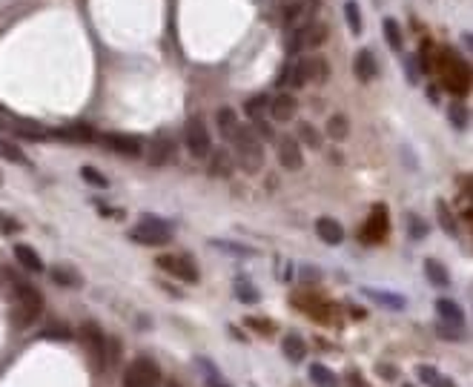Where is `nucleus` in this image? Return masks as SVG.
<instances>
[{"label":"nucleus","mask_w":473,"mask_h":387,"mask_svg":"<svg viewBox=\"0 0 473 387\" xmlns=\"http://www.w3.org/2000/svg\"><path fill=\"white\" fill-rule=\"evenodd\" d=\"M235 143V161H239L241 169H247V173H258V169L264 166V147H262V138H258L252 132V127H241L235 129V135L230 138Z\"/></svg>","instance_id":"obj_1"},{"label":"nucleus","mask_w":473,"mask_h":387,"mask_svg":"<svg viewBox=\"0 0 473 387\" xmlns=\"http://www.w3.org/2000/svg\"><path fill=\"white\" fill-rule=\"evenodd\" d=\"M129 238L144 247H161V244H170L173 227L163 219H158V215H144V219L138 221V227H132Z\"/></svg>","instance_id":"obj_2"},{"label":"nucleus","mask_w":473,"mask_h":387,"mask_svg":"<svg viewBox=\"0 0 473 387\" xmlns=\"http://www.w3.org/2000/svg\"><path fill=\"white\" fill-rule=\"evenodd\" d=\"M43 313V296L26 281L15 284V324H26L35 322Z\"/></svg>","instance_id":"obj_3"},{"label":"nucleus","mask_w":473,"mask_h":387,"mask_svg":"<svg viewBox=\"0 0 473 387\" xmlns=\"http://www.w3.org/2000/svg\"><path fill=\"white\" fill-rule=\"evenodd\" d=\"M184 143L193 158H207L212 152V138H209V129H207V120L201 115H193L186 120V129H184Z\"/></svg>","instance_id":"obj_4"},{"label":"nucleus","mask_w":473,"mask_h":387,"mask_svg":"<svg viewBox=\"0 0 473 387\" xmlns=\"http://www.w3.org/2000/svg\"><path fill=\"white\" fill-rule=\"evenodd\" d=\"M158 384H161V368L147 356H138L124 370V387H158Z\"/></svg>","instance_id":"obj_5"},{"label":"nucleus","mask_w":473,"mask_h":387,"mask_svg":"<svg viewBox=\"0 0 473 387\" xmlns=\"http://www.w3.org/2000/svg\"><path fill=\"white\" fill-rule=\"evenodd\" d=\"M81 338L86 342L89 353L95 356V361H98L101 368H106V365H109V342H106L104 330L95 324V322H86V324L81 327Z\"/></svg>","instance_id":"obj_6"},{"label":"nucleus","mask_w":473,"mask_h":387,"mask_svg":"<svg viewBox=\"0 0 473 387\" xmlns=\"http://www.w3.org/2000/svg\"><path fill=\"white\" fill-rule=\"evenodd\" d=\"M158 267L167 270V273H173V276H178L181 281H189V284L198 281L195 261L186 258V255H161V258H158Z\"/></svg>","instance_id":"obj_7"},{"label":"nucleus","mask_w":473,"mask_h":387,"mask_svg":"<svg viewBox=\"0 0 473 387\" xmlns=\"http://www.w3.org/2000/svg\"><path fill=\"white\" fill-rule=\"evenodd\" d=\"M95 141L106 143V147H109V150H115L118 155L138 158L141 152H144V143H141L138 138H132V135H121V132H106V135H98Z\"/></svg>","instance_id":"obj_8"},{"label":"nucleus","mask_w":473,"mask_h":387,"mask_svg":"<svg viewBox=\"0 0 473 387\" xmlns=\"http://www.w3.org/2000/svg\"><path fill=\"white\" fill-rule=\"evenodd\" d=\"M173 158H175V141L173 138L158 135V138H152L147 143V161L152 166H163V164H170Z\"/></svg>","instance_id":"obj_9"},{"label":"nucleus","mask_w":473,"mask_h":387,"mask_svg":"<svg viewBox=\"0 0 473 387\" xmlns=\"http://www.w3.org/2000/svg\"><path fill=\"white\" fill-rule=\"evenodd\" d=\"M278 164L284 169H290V173H298L304 166V155H301V147L296 138H281L278 141Z\"/></svg>","instance_id":"obj_10"},{"label":"nucleus","mask_w":473,"mask_h":387,"mask_svg":"<svg viewBox=\"0 0 473 387\" xmlns=\"http://www.w3.org/2000/svg\"><path fill=\"white\" fill-rule=\"evenodd\" d=\"M316 232H319V238L324 241V244H330V247H336V244H342V241H344V227L336 219H327V215L316 221Z\"/></svg>","instance_id":"obj_11"},{"label":"nucleus","mask_w":473,"mask_h":387,"mask_svg":"<svg viewBox=\"0 0 473 387\" xmlns=\"http://www.w3.org/2000/svg\"><path fill=\"white\" fill-rule=\"evenodd\" d=\"M209 175L212 178H230L232 175V166H235V158L227 152V150H216L209 152Z\"/></svg>","instance_id":"obj_12"},{"label":"nucleus","mask_w":473,"mask_h":387,"mask_svg":"<svg viewBox=\"0 0 473 387\" xmlns=\"http://www.w3.org/2000/svg\"><path fill=\"white\" fill-rule=\"evenodd\" d=\"M353 72H356V78H359L362 84H370V81L376 78V72H378L376 55H373L370 49H362V52L356 55V61H353Z\"/></svg>","instance_id":"obj_13"},{"label":"nucleus","mask_w":473,"mask_h":387,"mask_svg":"<svg viewBox=\"0 0 473 387\" xmlns=\"http://www.w3.org/2000/svg\"><path fill=\"white\" fill-rule=\"evenodd\" d=\"M270 115L275 120H293L296 118V109H298V101L293 98V95H278V98L270 101Z\"/></svg>","instance_id":"obj_14"},{"label":"nucleus","mask_w":473,"mask_h":387,"mask_svg":"<svg viewBox=\"0 0 473 387\" xmlns=\"http://www.w3.org/2000/svg\"><path fill=\"white\" fill-rule=\"evenodd\" d=\"M319 6V0H301V3H296V6H290L287 9V17H284V23H287L290 29H296L298 23L304 20V23H310V17H313V9Z\"/></svg>","instance_id":"obj_15"},{"label":"nucleus","mask_w":473,"mask_h":387,"mask_svg":"<svg viewBox=\"0 0 473 387\" xmlns=\"http://www.w3.org/2000/svg\"><path fill=\"white\" fill-rule=\"evenodd\" d=\"M12 129L20 138H32V141H46L49 132H46L38 120H26V118H12Z\"/></svg>","instance_id":"obj_16"},{"label":"nucleus","mask_w":473,"mask_h":387,"mask_svg":"<svg viewBox=\"0 0 473 387\" xmlns=\"http://www.w3.org/2000/svg\"><path fill=\"white\" fill-rule=\"evenodd\" d=\"M15 258L23 270L29 273H43V258L29 247V244H15Z\"/></svg>","instance_id":"obj_17"},{"label":"nucleus","mask_w":473,"mask_h":387,"mask_svg":"<svg viewBox=\"0 0 473 387\" xmlns=\"http://www.w3.org/2000/svg\"><path fill=\"white\" fill-rule=\"evenodd\" d=\"M284 81H290V86H293V89H304V86H307V81H310V61L301 58V61L290 63V69L284 72Z\"/></svg>","instance_id":"obj_18"},{"label":"nucleus","mask_w":473,"mask_h":387,"mask_svg":"<svg viewBox=\"0 0 473 387\" xmlns=\"http://www.w3.org/2000/svg\"><path fill=\"white\" fill-rule=\"evenodd\" d=\"M281 353L287 356L290 361H304V356H307V342L298 335V333H287L281 338Z\"/></svg>","instance_id":"obj_19"},{"label":"nucleus","mask_w":473,"mask_h":387,"mask_svg":"<svg viewBox=\"0 0 473 387\" xmlns=\"http://www.w3.org/2000/svg\"><path fill=\"white\" fill-rule=\"evenodd\" d=\"M436 313H439V319L442 322H447V324H465V310L456 304V301H451V299H439L436 301Z\"/></svg>","instance_id":"obj_20"},{"label":"nucleus","mask_w":473,"mask_h":387,"mask_svg":"<svg viewBox=\"0 0 473 387\" xmlns=\"http://www.w3.org/2000/svg\"><path fill=\"white\" fill-rule=\"evenodd\" d=\"M362 293L367 296V299H373V301H378V304H385V307H390V310H405V296H396V293H387V290H373V287H364Z\"/></svg>","instance_id":"obj_21"},{"label":"nucleus","mask_w":473,"mask_h":387,"mask_svg":"<svg viewBox=\"0 0 473 387\" xmlns=\"http://www.w3.org/2000/svg\"><path fill=\"white\" fill-rule=\"evenodd\" d=\"M216 124H218L221 138H232L235 129H239V115H235V109H230V106H221L218 115H216Z\"/></svg>","instance_id":"obj_22"},{"label":"nucleus","mask_w":473,"mask_h":387,"mask_svg":"<svg viewBox=\"0 0 473 387\" xmlns=\"http://www.w3.org/2000/svg\"><path fill=\"white\" fill-rule=\"evenodd\" d=\"M424 276L431 278L433 287H447V284H451V273H447L444 264L436 261V258H428V261H424Z\"/></svg>","instance_id":"obj_23"},{"label":"nucleus","mask_w":473,"mask_h":387,"mask_svg":"<svg viewBox=\"0 0 473 387\" xmlns=\"http://www.w3.org/2000/svg\"><path fill=\"white\" fill-rule=\"evenodd\" d=\"M310 379H313L316 387H339L336 373L330 368H324V365H310Z\"/></svg>","instance_id":"obj_24"},{"label":"nucleus","mask_w":473,"mask_h":387,"mask_svg":"<svg viewBox=\"0 0 473 387\" xmlns=\"http://www.w3.org/2000/svg\"><path fill=\"white\" fill-rule=\"evenodd\" d=\"M344 17H347L350 32H353V35H362L364 23H362V9H359L356 0H347V3H344Z\"/></svg>","instance_id":"obj_25"},{"label":"nucleus","mask_w":473,"mask_h":387,"mask_svg":"<svg viewBox=\"0 0 473 387\" xmlns=\"http://www.w3.org/2000/svg\"><path fill=\"white\" fill-rule=\"evenodd\" d=\"M347 132H350V120H347L344 115H330V120H327V135L333 138V141H344Z\"/></svg>","instance_id":"obj_26"},{"label":"nucleus","mask_w":473,"mask_h":387,"mask_svg":"<svg viewBox=\"0 0 473 387\" xmlns=\"http://www.w3.org/2000/svg\"><path fill=\"white\" fill-rule=\"evenodd\" d=\"M52 281L61 284V287H78V284H81V276H78L72 267H66V264H58V267L52 270Z\"/></svg>","instance_id":"obj_27"},{"label":"nucleus","mask_w":473,"mask_h":387,"mask_svg":"<svg viewBox=\"0 0 473 387\" xmlns=\"http://www.w3.org/2000/svg\"><path fill=\"white\" fill-rule=\"evenodd\" d=\"M55 138H66V141H81V143H86V141H95L98 135H95L89 127H69V129H58Z\"/></svg>","instance_id":"obj_28"},{"label":"nucleus","mask_w":473,"mask_h":387,"mask_svg":"<svg viewBox=\"0 0 473 387\" xmlns=\"http://www.w3.org/2000/svg\"><path fill=\"white\" fill-rule=\"evenodd\" d=\"M235 296H239V301H244V304H255L258 299H262V296H258V290H255L247 278L235 281Z\"/></svg>","instance_id":"obj_29"},{"label":"nucleus","mask_w":473,"mask_h":387,"mask_svg":"<svg viewBox=\"0 0 473 387\" xmlns=\"http://www.w3.org/2000/svg\"><path fill=\"white\" fill-rule=\"evenodd\" d=\"M267 106H270V101H267V95H255V98H250V101L244 104V112H247V115H250L252 120H258V118H264Z\"/></svg>","instance_id":"obj_30"},{"label":"nucleus","mask_w":473,"mask_h":387,"mask_svg":"<svg viewBox=\"0 0 473 387\" xmlns=\"http://www.w3.org/2000/svg\"><path fill=\"white\" fill-rule=\"evenodd\" d=\"M385 38H387V43H390V49H393V52H399V49H401V29H399V23H396L393 17H387V20H385Z\"/></svg>","instance_id":"obj_31"},{"label":"nucleus","mask_w":473,"mask_h":387,"mask_svg":"<svg viewBox=\"0 0 473 387\" xmlns=\"http://www.w3.org/2000/svg\"><path fill=\"white\" fill-rule=\"evenodd\" d=\"M81 178H83L86 184H92V187H101V189H106V187H109L106 175H104V173H98L95 166H81Z\"/></svg>","instance_id":"obj_32"},{"label":"nucleus","mask_w":473,"mask_h":387,"mask_svg":"<svg viewBox=\"0 0 473 387\" xmlns=\"http://www.w3.org/2000/svg\"><path fill=\"white\" fill-rule=\"evenodd\" d=\"M436 333H439L442 338H447V342H462V338H465V330H462L459 324H447V322H439V324H436Z\"/></svg>","instance_id":"obj_33"},{"label":"nucleus","mask_w":473,"mask_h":387,"mask_svg":"<svg viewBox=\"0 0 473 387\" xmlns=\"http://www.w3.org/2000/svg\"><path fill=\"white\" fill-rule=\"evenodd\" d=\"M327 75H330V63H327L324 58H313V61H310V81L324 84Z\"/></svg>","instance_id":"obj_34"},{"label":"nucleus","mask_w":473,"mask_h":387,"mask_svg":"<svg viewBox=\"0 0 473 387\" xmlns=\"http://www.w3.org/2000/svg\"><path fill=\"white\" fill-rule=\"evenodd\" d=\"M298 138H301L310 150H319V147H321V138H319V132H316L310 124H298Z\"/></svg>","instance_id":"obj_35"},{"label":"nucleus","mask_w":473,"mask_h":387,"mask_svg":"<svg viewBox=\"0 0 473 387\" xmlns=\"http://www.w3.org/2000/svg\"><path fill=\"white\" fill-rule=\"evenodd\" d=\"M0 155H3L6 161H12V164H26V155H23L9 141H0Z\"/></svg>","instance_id":"obj_36"},{"label":"nucleus","mask_w":473,"mask_h":387,"mask_svg":"<svg viewBox=\"0 0 473 387\" xmlns=\"http://www.w3.org/2000/svg\"><path fill=\"white\" fill-rule=\"evenodd\" d=\"M447 118H451V124H454L456 129H467V109H465V106L454 104L451 109H447Z\"/></svg>","instance_id":"obj_37"},{"label":"nucleus","mask_w":473,"mask_h":387,"mask_svg":"<svg viewBox=\"0 0 473 387\" xmlns=\"http://www.w3.org/2000/svg\"><path fill=\"white\" fill-rule=\"evenodd\" d=\"M252 132L262 138V141H273V127L267 124L264 118H258V120H252Z\"/></svg>","instance_id":"obj_38"},{"label":"nucleus","mask_w":473,"mask_h":387,"mask_svg":"<svg viewBox=\"0 0 473 387\" xmlns=\"http://www.w3.org/2000/svg\"><path fill=\"white\" fill-rule=\"evenodd\" d=\"M436 212H439V221H442V227L454 235V232H456V224H454V219H451V210H447L444 204H436Z\"/></svg>","instance_id":"obj_39"},{"label":"nucleus","mask_w":473,"mask_h":387,"mask_svg":"<svg viewBox=\"0 0 473 387\" xmlns=\"http://www.w3.org/2000/svg\"><path fill=\"white\" fill-rule=\"evenodd\" d=\"M436 376H439V370H436V368H431V365H422V368H419V379H422V384H428V387H431Z\"/></svg>","instance_id":"obj_40"},{"label":"nucleus","mask_w":473,"mask_h":387,"mask_svg":"<svg viewBox=\"0 0 473 387\" xmlns=\"http://www.w3.org/2000/svg\"><path fill=\"white\" fill-rule=\"evenodd\" d=\"M43 335H46V338H63V342H66V338H72V333H69L66 327H61V324H58V327H46Z\"/></svg>","instance_id":"obj_41"},{"label":"nucleus","mask_w":473,"mask_h":387,"mask_svg":"<svg viewBox=\"0 0 473 387\" xmlns=\"http://www.w3.org/2000/svg\"><path fill=\"white\" fill-rule=\"evenodd\" d=\"M410 235L413 238H424V235H428V227H424V221H419L416 215H410Z\"/></svg>","instance_id":"obj_42"},{"label":"nucleus","mask_w":473,"mask_h":387,"mask_svg":"<svg viewBox=\"0 0 473 387\" xmlns=\"http://www.w3.org/2000/svg\"><path fill=\"white\" fill-rule=\"evenodd\" d=\"M0 230H3V232H15V230H17V224H15V221H9L6 215H0Z\"/></svg>","instance_id":"obj_43"},{"label":"nucleus","mask_w":473,"mask_h":387,"mask_svg":"<svg viewBox=\"0 0 473 387\" xmlns=\"http://www.w3.org/2000/svg\"><path fill=\"white\" fill-rule=\"evenodd\" d=\"M431 387H456V384H454V381H451V379H444V376H442V373H439V376H436V379H433V384H431Z\"/></svg>","instance_id":"obj_44"},{"label":"nucleus","mask_w":473,"mask_h":387,"mask_svg":"<svg viewBox=\"0 0 473 387\" xmlns=\"http://www.w3.org/2000/svg\"><path fill=\"white\" fill-rule=\"evenodd\" d=\"M350 387H367V384L362 381V376H359V373H350Z\"/></svg>","instance_id":"obj_45"},{"label":"nucleus","mask_w":473,"mask_h":387,"mask_svg":"<svg viewBox=\"0 0 473 387\" xmlns=\"http://www.w3.org/2000/svg\"><path fill=\"white\" fill-rule=\"evenodd\" d=\"M408 72H410V81H416V58H408Z\"/></svg>","instance_id":"obj_46"},{"label":"nucleus","mask_w":473,"mask_h":387,"mask_svg":"<svg viewBox=\"0 0 473 387\" xmlns=\"http://www.w3.org/2000/svg\"><path fill=\"white\" fill-rule=\"evenodd\" d=\"M170 387H178V384H170Z\"/></svg>","instance_id":"obj_47"}]
</instances>
